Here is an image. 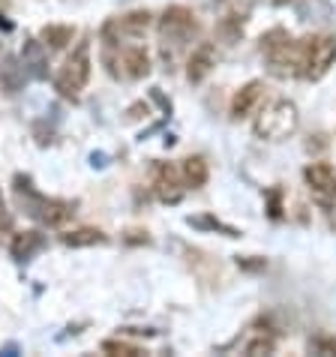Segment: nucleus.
Wrapping results in <instances>:
<instances>
[{
	"label": "nucleus",
	"mask_w": 336,
	"mask_h": 357,
	"mask_svg": "<svg viewBox=\"0 0 336 357\" xmlns=\"http://www.w3.org/2000/svg\"><path fill=\"white\" fill-rule=\"evenodd\" d=\"M13 190H15V198H18V207H22L31 220L43 222V225L54 228V225H63L69 216H72V204L63 202V198H48L43 192H36L33 183H31V177L18 174Z\"/></svg>",
	"instance_id": "nucleus-1"
},
{
	"label": "nucleus",
	"mask_w": 336,
	"mask_h": 357,
	"mask_svg": "<svg viewBox=\"0 0 336 357\" xmlns=\"http://www.w3.org/2000/svg\"><path fill=\"white\" fill-rule=\"evenodd\" d=\"M261 54L268 61L270 75L276 78H300V43L282 31V27H273L261 36Z\"/></svg>",
	"instance_id": "nucleus-2"
},
{
	"label": "nucleus",
	"mask_w": 336,
	"mask_h": 357,
	"mask_svg": "<svg viewBox=\"0 0 336 357\" xmlns=\"http://www.w3.org/2000/svg\"><path fill=\"white\" fill-rule=\"evenodd\" d=\"M298 123H300L298 105L291 99H273L270 105H264L259 112L252 130L261 142H282V138L298 132Z\"/></svg>",
	"instance_id": "nucleus-3"
},
{
	"label": "nucleus",
	"mask_w": 336,
	"mask_h": 357,
	"mask_svg": "<svg viewBox=\"0 0 336 357\" xmlns=\"http://www.w3.org/2000/svg\"><path fill=\"white\" fill-rule=\"evenodd\" d=\"M87 82H91V43L87 39H82L72 54L63 61V66L57 69L54 75V91L61 93L63 99H75L82 96V91L87 87Z\"/></svg>",
	"instance_id": "nucleus-4"
},
{
	"label": "nucleus",
	"mask_w": 336,
	"mask_h": 357,
	"mask_svg": "<svg viewBox=\"0 0 336 357\" xmlns=\"http://www.w3.org/2000/svg\"><path fill=\"white\" fill-rule=\"evenodd\" d=\"M336 63V36L333 33H312L300 39V78L321 82Z\"/></svg>",
	"instance_id": "nucleus-5"
},
{
	"label": "nucleus",
	"mask_w": 336,
	"mask_h": 357,
	"mask_svg": "<svg viewBox=\"0 0 336 357\" xmlns=\"http://www.w3.org/2000/svg\"><path fill=\"white\" fill-rule=\"evenodd\" d=\"M199 18L190 6H168L160 15V43L162 48H183L199 36Z\"/></svg>",
	"instance_id": "nucleus-6"
},
{
	"label": "nucleus",
	"mask_w": 336,
	"mask_h": 357,
	"mask_svg": "<svg viewBox=\"0 0 336 357\" xmlns=\"http://www.w3.org/2000/svg\"><path fill=\"white\" fill-rule=\"evenodd\" d=\"M303 183L321 211H333L336 207V168L330 162H310L303 168Z\"/></svg>",
	"instance_id": "nucleus-7"
},
{
	"label": "nucleus",
	"mask_w": 336,
	"mask_h": 357,
	"mask_svg": "<svg viewBox=\"0 0 336 357\" xmlns=\"http://www.w3.org/2000/svg\"><path fill=\"white\" fill-rule=\"evenodd\" d=\"M105 63L112 75H123L130 82H138V78H144L151 73V54H147L144 45H126L123 52L117 45V57H108Z\"/></svg>",
	"instance_id": "nucleus-8"
},
{
	"label": "nucleus",
	"mask_w": 336,
	"mask_h": 357,
	"mask_svg": "<svg viewBox=\"0 0 336 357\" xmlns=\"http://www.w3.org/2000/svg\"><path fill=\"white\" fill-rule=\"evenodd\" d=\"M183 177L181 172H177L174 165L168 162H156L153 165V192L156 198H160L162 204H177L183 198Z\"/></svg>",
	"instance_id": "nucleus-9"
},
{
	"label": "nucleus",
	"mask_w": 336,
	"mask_h": 357,
	"mask_svg": "<svg viewBox=\"0 0 336 357\" xmlns=\"http://www.w3.org/2000/svg\"><path fill=\"white\" fill-rule=\"evenodd\" d=\"M264 82H246L240 91L231 96V117L234 121H243V117H252L259 114V108L264 102Z\"/></svg>",
	"instance_id": "nucleus-10"
},
{
	"label": "nucleus",
	"mask_w": 336,
	"mask_h": 357,
	"mask_svg": "<svg viewBox=\"0 0 336 357\" xmlns=\"http://www.w3.org/2000/svg\"><path fill=\"white\" fill-rule=\"evenodd\" d=\"M216 66V45L213 43H201L199 48H192V54L186 57V82L190 84H201Z\"/></svg>",
	"instance_id": "nucleus-11"
},
{
	"label": "nucleus",
	"mask_w": 336,
	"mask_h": 357,
	"mask_svg": "<svg viewBox=\"0 0 336 357\" xmlns=\"http://www.w3.org/2000/svg\"><path fill=\"white\" fill-rule=\"evenodd\" d=\"M22 63L31 78H48V54L43 39H27L22 48Z\"/></svg>",
	"instance_id": "nucleus-12"
},
{
	"label": "nucleus",
	"mask_w": 336,
	"mask_h": 357,
	"mask_svg": "<svg viewBox=\"0 0 336 357\" xmlns=\"http://www.w3.org/2000/svg\"><path fill=\"white\" fill-rule=\"evenodd\" d=\"M43 250H45V234L36 231V228H31V231H18L13 237V243H9V252H13L15 261H27Z\"/></svg>",
	"instance_id": "nucleus-13"
},
{
	"label": "nucleus",
	"mask_w": 336,
	"mask_h": 357,
	"mask_svg": "<svg viewBox=\"0 0 336 357\" xmlns=\"http://www.w3.org/2000/svg\"><path fill=\"white\" fill-rule=\"evenodd\" d=\"M181 177H183V186L186 190H201L207 183V177H211V168H207V160L204 156H186L181 162Z\"/></svg>",
	"instance_id": "nucleus-14"
},
{
	"label": "nucleus",
	"mask_w": 336,
	"mask_h": 357,
	"mask_svg": "<svg viewBox=\"0 0 336 357\" xmlns=\"http://www.w3.org/2000/svg\"><path fill=\"white\" fill-rule=\"evenodd\" d=\"M151 13L147 9H135V13H126L123 18H117V27H121V36H130V39H142L151 27Z\"/></svg>",
	"instance_id": "nucleus-15"
},
{
	"label": "nucleus",
	"mask_w": 336,
	"mask_h": 357,
	"mask_svg": "<svg viewBox=\"0 0 336 357\" xmlns=\"http://www.w3.org/2000/svg\"><path fill=\"white\" fill-rule=\"evenodd\" d=\"M61 241L72 250H82V246H102L108 243V234L100 231V228H75V231H66Z\"/></svg>",
	"instance_id": "nucleus-16"
},
{
	"label": "nucleus",
	"mask_w": 336,
	"mask_h": 357,
	"mask_svg": "<svg viewBox=\"0 0 336 357\" xmlns=\"http://www.w3.org/2000/svg\"><path fill=\"white\" fill-rule=\"evenodd\" d=\"M39 39L48 45V48H66L69 43L75 39V27H69V24H45L43 31H39Z\"/></svg>",
	"instance_id": "nucleus-17"
},
{
	"label": "nucleus",
	"mask_w": 336,
	"mask_h": 357,
	"mask_svg": "<svg viewBox=\"0 0 336 357\" xmlns=\"http://www.w3.org/2000/svg\"><path fill=\"white\" fill-rule=\"evenodd\" d=\"M243 24H246V13L234 9V13L220 18V24H216V33H220L225 43H237V39L243 36Z\"/></svg>",
	"instance_id": "nucleus-18"
},
{
	"label": "nucleus",
	"mask_w": 336,
	"mask_h": 357,
	"mask_svg": "<svg viewBox=\"0 0 336 357\" xmlns=\"http://www.w3.org/2000/svg\"><path fill=\"white\" fill-rule=\"evenodd\" d=\"M24 78H27V69H24V63H18L15 57H9L6 66H0V84H3L6 93L22 91V82H24Z\"/></svg>",
	"instance_id": "nucleus-19"
},
{
	"label": "nucleus",
	"mask_w": 336,
	"mask_h": 357,
	"mask_svg": "<svg viewBox=\"0 0 336 357\" xmlns=\"http://www.w3.org/2000/svg\"><path fill=\"white\" fill-rule=\"evenodd\" d=\"M276 349V336L273 333H259L243 345V354H273Z\"/></svg>",
	"instance_id": "nucleus-20"
},
{
	"label": "nucleus",
	"mask_w": 336,
	"mask_h": 357,
	"mask_svg": "<svg viewBox=\"0 0 336 357\" xmlns=\"http://www.w3.org/2000/svg\"><path fill=\"white\" fill-rule=\"evenodd\" d=\"M102 351H105V354H121V357H138V354H147L144 349H138V345L121 342V340H105V342H102Z\"/></svg>",
	"instance_id": "nucleus-21"
},
{
	"label": "nucleus",
	"mask_w": 336,
	"mask_h": 357,
	"mask_svg": "<svg viewBox=\"0 0 336 357\" xmlns=\"http://www.w3.org/2000/svg\"><path fill=\"white\" fill-rule=\"evenodd\" d=\"M190 225H201V228H216V231H225V237H240V231L237 228H231V225H222L220 220H190Z\"/></svg>",
	"instance_id": "nucleus-22"
},
{
	"label": "nucleus",
	"mask_w": 336,
	"mask_h": 357,
	"mask_svg": "<svg viewBox=\"0 0 336 357\" xmlns=\"http://www.w3.org/2000/svg\"><path fill=\"white\" fill-rule=\"evenodd\" d=\"M310 351H315V354H336V336H319V340H312Z\"/></svg>",
	"instance_id": "nucleus-23"
},
{
	"label": "nucleus",
	"mask_w": 336,
	"mask_h": 357,
	"mask_svg": "<svg viewBox=\"0 0 336 357\" xmlns=\"http://www.w3.org/2000/svg\"><path fill=\"white\" fill-rule=\"evenodd\" d=\"M6 228H9V213H6L3 202H0V231H6Z\"/></svg>",
	"instance_id": "nucleus-24"
},
{
	"label": "nucleus",
	"mask_w": 336,
	"mask_h": 357,
	"mask_svg": "<svg viewBox=\"0 0 336 357\" xmlns=\"http://www.w3.org/2000/svg\"><path fill=\"white\" fill-rule=\"evenodd\" d=\"M0 54H3V48H0Z\"/></svg>",
	"instance_id": "nucleus-25"
},
{
	"label": "nucleus",
	"mask_w": 336,
	"mask_h": 357,
	"mask_svg": "<svg viewBox=\"0 0 336 357\" xmlns=\"http://www.w3.org/2000/svg\"><path fill=\"white\" fill-rule=\"evenodd\" d=\"M0 202H3V198H0Z\"/></svg>",
	"instance_id": "nucleus-26"
},
{
	"label": "nucleus",
	"mask_w": 336,
	"mask_h": 357,
	"mask_svg": "<svg viewBox=\"0 0 336 357\" xmlns=\"http://www.w3.org/2000/svg\"><path fill=\"white\" fill-rule=\"evenodd\" d=\"M220 3H222V0H220Z\"/></svg>",
	"instance_id": "nucleus-27"
}]
</instances>
